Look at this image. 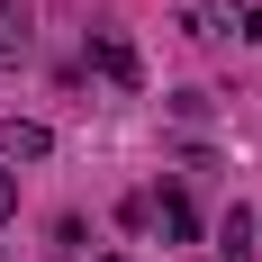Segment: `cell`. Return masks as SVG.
I'll use <instances>...</instances> for the list:
<instances>
[{"mask_svg": "<svg viewBox=\"0 0 262 262\" xmlns=\"http://www.w3.org/2000/svg\"><path fill=\"white\" fill-rule=\"evenodd\" d=\"M91 63H100V81H118V91H136V81H145V54H136L118 27H100V36H91Z\"/></svg>", "mask_w": 262, "mask_h": 262, "instance_id": "6da1fadb", "label": "cell"}, {"mask_svg": "<svg viewBox=\"0 0 262 262\" xmlns=\"http://www.w3.org/2000/svg\"><path fill=\"white\" fill-rule=\"evenodd\" d=\"M27 46H36V9L27 0H0V73H18Z\"/></svg>", "mask_w": 262, "mask_h": 262, "instance_id": "7a4b0ae2", "label": "cell"}, {"mask_svg": "<svg viewBox=\"0 0 262 262\" xmlns=\"http://www.w3.org/2000/svg\"><path fill=\"white\" fill-rule=\"evenodd\" d=\"M262 253V217L253 208H226L217 217V262H253Z\"/></svg>", "mask_w": 262, "mask_h": 262, "instance_id": "3957f363", "label": "cell"}, {"mask_svg": "<svg viewBox=\"0 0 262 262\" xmlns=\"http://www.w3.org/2000/svg\"><path fill=\"white\" fill-rule=\"evenodd\" d=\"M54 154V136L36 127V118H9V127H0V163H46Z\"/></svg>", "mask_w": 262, "mask_h": 262, "instance_id": "277c9868", "label": "cell"}, {"mask_svg": "<svg viewBox=\"0 0 262 262\" xmlns=\"http://www.w3.org/2000/svg\"><path fill=\"white\" fill-rule=\"evenodd\" d=\"M181 27H190V36H226V9H217V0H190Z\"/></svg>", "mask_w": 262, "mask_h": 262, "instance_id": "5b68a950", "label": "cell"}, {"mask_svg": "<svg viewBox=\"0 0 262 262\" xmlns=\"http://www.w3.org/2000/svg\"><path fill=\"white\" fill-rule=\"evenodd\" d=\"M163 235L190 244V235H199V208H190V199H163Z\"/></svg>", "mask_w": 262, "mask_h": 262, "instance_id": "8992f818", "label": "cell"}, {"mask_svg": "<svg viewBox=\"0 0 262 262\" xmlns=\"http://www.w3.org/2000/svg\"><path fill=\"white\" fill-rule=\"evenodd\" d=\"M18 217V181H9V163H0V226Z\"/></svg>", "mask_w": 262, "mask_h": 262, "instance_id": "52a82bcc", "label": "cell"}, {"mask_svg": "<svg viewBox=\"0 0 262 262\" xmlns=\"http://www.w3.org/2000/svg\"><path fill=\"white\" fill-rule=\"evenodd\" d=\"M235 36H244V46H262V9H244V18H235Z\"/></svg>", "mask_w": 262, "mask_h": 262, "instance_id": "ba28073f", "label": "cell"}, {"mask_svg": "<svg viewBox=\"0 0 262 262\" xmlns=\"http://www.w3.org/2000/svg\"><path fill=\"white\" fill-rule=\"evenodd\" d=\"M100 262H127V253H100Z\"/></svg>", "mask_w": 262, "mask_h": 262, "instance_id": "9c48e42d", "label": "cell"}]
</instances>
